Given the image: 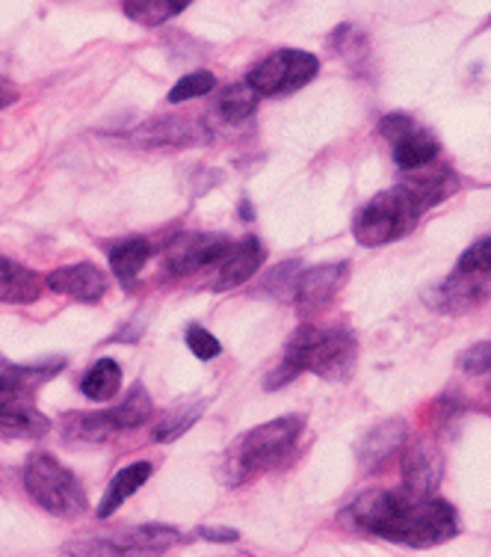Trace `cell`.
I'll return each mask as SVG.
<instances>
[{"instance_id": "6da1fadb", "label": "cell", "mask_w": 491, "mask_h": 557, "mask_svg": "<svg viewBox=\"0 0 491 557\" xmlns=\"http://www.w3.org/2000/svg\"><path fill=\"white\" fill-rule=\"evenodd\" d=\"M350 525L388 543L412 548H436L459 534V513L438 495L400 490H367L347 507Z\"/></svg>"}, {"instance_id": "7a4b0ae2", "label": "cell", "mask_w": 491, "mask_h": 557, "mask_svg": "<svg viewBox=\"0 0 491 557\" xmlns=\"http://www.w3.org/2000/svg\"><path fill=\"white\" fill-rule=\"evenodd\" d=\"M65 368V359L18 364L0 356V436L3 440H39L51 421L36 407V392Z\"/></svg>"}, {"instance_id": "3957f363", "label": "cell", "mask_w": 491, "mask_h": 557, "mask_svg": "<svg viewBox=\"0 0 491 557\" xmlns=\"http://www.w3.org/2000/svg\"><path fill=\"white\" fill-rule=\"evenodd\" d=\"M281 362L290 364L297 374L311 371L326 383H347L353 380L358 364V338L347 326L302 323L288 338Z\"/></svg>"}, {"instance_id": "277c9868", "label": "cell", "mask_w": 491, "mask_h": 557, "mask_svg": "<svg viewBox=\"0 0 491 557\" xmlns=\"http://www.w3.org/2000/svg\"><path fill=\"white\" fill-rule=\"evenodd\" d=\"M302 428H305L302 416H281L243 433L235 442V448L225 454V481L240 486L243 481L276 469L278 462H285L293 454Z\"/></svg>"}, {"instance_id": "5b68a950", "label": "cell", "mask_w": 491, "mask_h": 557, "mask_svg": "<svg viewBox=\"0 0 491 557\" xmlns=\"http://www.w3.org/2000/svg\"><path fill=\"white\" fill-rule=\"evenodd\" d=\"M424 214H427L424 202L403 182L391 190L376 194L370 202H364V208L353 220V237L362 247H385V244H394L400 237L412 235Z\"/></svg>"}, {"instance_id": "8992f818", "label": "cell", "mask_w": 491, "mask_h": 557, "mask_svg": "<svg viewBox=\"0 0 491 557\" xmlns=\"http://www.w3.org/2000/svg\"><path fill=\"white\" fill-rule=\"evenodd\" d=\"M24 490L45 513L56 516V519H77L89 510L80 478L51 454H33L27 460Z\"/></svg>"}, {"instance_id": "52a82bcc", "label": "cell", "mask_w": 491, "mask_h": 557, "mask_svg": "<svg viewBox=\"0 0 491 557\" xmlns=\"http://www.w3.org/2000/svg\"><path fill=\"white\" fill-rule=\"evenodd\" d=\"M181 534L169 525L118 528L110 534L80 536L65 546V557H158L169 552Z\"/></svg>"}, {"instance_id": "ba28073f", "label": "cell", "mask_w": 491, "mask_h": 557, "mask_svg": "<svg viewBox=\"0 0 491 557\" xmlns=\"http://www.w3.org/2000/svg\"><path fill=\"white\" fill-rule=\"evenodd\" d=\"M151 416H154V400L146 392V386L137 383L128 392V397L113 409H104V412H72V416L65 418L63 430L68 440L108 442L116 433L142 428L146 421H151Z\"/></svg>"}, {"instance_id": "9c48e42d", "label": "cell", "mask_w": 491, "mask_h": 557, "mask_svg": "<svg viewBox=\"0 0 491 557\" xmlns=\"http://www.w3.org/2000/svg\"><path fill=\"white\" fill-rule=\"evenodd\" d=\"M320 75V60L300 48H281L276 54L264 57L249 72L246 84L255 89L257 96H290L302 86H309Z\"/></svg>"}, {"instance_id": "30bf717a", "label": "cell", "mask_w": 491, "mask_h": 557, "mask_svg": "<svg viewBox=\"0 0 491 557\" xmlns=\"http://www.w3.org/2000/svg\"><path fill=\"white\" fill-rule=\"evenodd\" d=\"M491 300V273H450L438 285L424 290V302L438 314L459 318Z\"/></svg>"}, {"instance_id": "8fae6325", "label": "cell", "mask_w": 491, "mask_h": 557, "mask_svg": "<svg viewBox=\"0 0 491 557\" xmlns=\"http://www.w3.org/2000/svg\"><path fill=\"white\" fill-rule=\"evenodd\" d=\"M350 278V261H329V264H317V268L305 270L297 276V290H293V302L302 318H317L329 309L335 297Z\"/></svg>"}, {"instance_id": "7c38bea8", "label": "cell", "mask_w": 491, "mask_h": 557, "mask_svg": "<svg viewBox=\"0 0 491 557\" xmlns=\"http://www.w3.org/2000/svg\"><path fill=\"white\" fill-rule=\"evenodd\" d=\"M400 472H403V486L408 493L436 495L438 483L444 478V457L432 440L408 442Z\"/></svg>"}, {"instance_id": "4fadbf2b", "label": "cell", "mask_w": 491, "mask_h": 557, "mask_svg": "<svg viewBox=\"0 0 491 557\" xmlns=\"http://www.w3.org/2000/svg\"><path fill=\"white\" fill-rule=\"evenodd\" d=\"M231 249V240L225 235H190L184 237L181 244H175L169 252V270L178 273V276H187V273H199V270L219 268V261L228 256Z\"/></svg>"}, {"instance_id": "5bb4252c", "label": "cell", "mask_w": 491, "mask_h": 557, "mask_svg": "<svg viewBox=\"0 0 491 557\" xmlns=\"http://www.w3.org/2000/svg\"><path fill=\"white\" fill-rule=\"evenodd\" d=\"M408 442V424L403 418H388L382 424H376L364 433L358 442V466L364 472H379L385 462L394 460Z\"/></svg>"}, {"instance_id": "9a60e30c", "label": "cell", "mask_w": 491, "mask_h": 557, "mask_svg": "<svg viewBox=\"0 0 491 557\" xmlns=\"http://www.w3.org/2000/svg\"><path fill=\"white\" fill-rule=\"evenodd\" d=\"M45 288H51L54 294H65L72 300L80 302H98L108 294L110 282L104 270H98L96 264H68L54 273L45 276Z\"/></svg>"}, {"instance_id": "2e32d148", "label": "cell", "mask_w": 491, "mask_h": 557, "mask_svg": "<svg viewBox=\"0 0 491 557\" xmlns=\"http://www.w3.org/2000/svg\"><path fill=\"white\" fill-rule=\"evenodd\" d=\"M264 258H267L264 244H261L255 235H249L243 237V240L231 244L228 256H225L223 261H219V268H216L214 290H231L246 285V282L261 270Z\"/></svg>"}, {"instance_id": "e0dca14e", "label": "cell", "mask_w": 491, "mask_h": 557, "mask_svg": "<svg viewBox=\"0 0 491 557\" xmlns=\"http://www.w3.org/2000/svg\"><path fill=\"white\" fill-rule=\"evenodd\" d=\"M45 278L39 273H33L30 268H24L12 258L0 256V302L10 306H27L42 297Z\"/></svg>"}, {"instance_id": "ac0fdd59", "label": "cell", "mask_w": 491, "mask_h": 557, "mask_svg": "<svg viewBox=\"0 0 491 557\" xmlns=\"http://www.w3.org/2000/svg\"><path fill=\"white\" fill-rule=\"evenodd\" d=\"M151 474H154V466H151L149 460H137L130 462V466H125V469H118V472L113 474V481H110L108 493H104V498L98 504V519H110V516L116 513L118 507L128 502L130 495L139 493V486L149 483Z\"/></svg>"}, {"instance_id": "d6986e66", "label": "cell", "mask_w": 491, "mask_h": 557, "mask_svg": "<svg viewBox=\"0 0 491 557\" xmlns=\"http://www.w3.org/2000/svg\"><path fill=\"white\" fill-rule=\"evenodd\" d=\"M110 258V273L118 278L122 288H134L137 285L139 273L149 264L151 258V244L146 237H125L108 249Z\"/></svg>"}, {"instance_id": "ffe728a7", "label": "cell", "mask_w": 491, "mask_h": 557, "mask_svg": "<svg viewBox=\"0 0 491 557\" xmlns=\"http://www.w3.org/2000/svg\"><path fill=\"white\" fill-rule=\"evenodd\" d=\"M438 151H441V143L436 139V134L415 125L406 137H400L394 143V163L400 170L420 172L436 163Z\"/></svg>"}, {"instance_id": "44dd1931", "label": "cell", "mask_w": 491, "mask_h": 557, "mask_svg": "<svg viewBox=\"0 0 491 557\" xmlns=\"http://www.w3.org/2000/svg\"><path fill=\"white\" fill-rule=\"evenodd\" d=\"M408 187L415 190V196L424 202V208H436L441 205L444 199L459 190V175L450 170V166H436V170L429 172H417L415 178H408Z\"/></svg>"}, {"instance_id": "7402d4cb", "label": "cell", "mask_w": 491, "mask_h": 557, "mask_svg": "<svg viewBox=\"0 0 491 557\" xmlns=\"http://www.w3.org/2000/svg\"><path fill=\"white\" fill-rule=\"evenodd\" d=\"M331 48L347 60V65L353 69L355 75L367 77L370 65H374V54H370V42H367V33H362L353 24H343L338 30L331 33Z\"/></svg>"}, {"instance_id": "603a6c76", "label": "cell", "mask_w": 491, "mask_h": 557, "mask_svg": "<svg viewBox=\"0 0 491 557\" xmlns=\"http://www.w3.org/2000/svg\"><path fill=\"white\" fill-rule=\"evenodd\" d=\"M80 392L96 404L113 400L122 392V368L116 359H98L80 380Z\"/></svg>"}, {"instance_id": "cb8c5ba5", "label": "cell", "mask_w": 491, "mask_h": 557, "mask_svg": "<svg viewBox=\"0 0 491 557\" xmlns=\"http://www.w3.org/2000/svg\"><path fill=\"white\" fill-rule=\"evenodd\" d=\"M257 98L261 96H257L255 89L246 84V81L225 86L223 96L216 101V113H219L228 125H240V122H246V119L255 113Z\"/></svg>"}, {"instance_id": "d4e9b609", "label": "cell", "mask_w": 491, "mask_h": 557, "mask_svg": "<svg viewBox=\"0 0 491 557\" xmlns=\"http://www.w3.org/2000/svg\"><path fill=\"white\" fill-rule=\"evenodd\" d=\"M204 412V404L202 400H190V404H178L175 409H169L166 416H161V421L154 424V442H161V445H166V442H175L181 440L184 433L202 418Z\"/></svg>"}, {"instance_id": "484cf974", "label": "cell", "mask_w": 491, "mask_h": 557, "mask_svg": "<svg viewBox=\"0 0 491 557\" xmlns=\"http://www.w3.org/2000/svg\"><path fill=\"white\" fill-rule=\"evenodd\" d=\"M122 10L130 22L142 24V27H158L187 10V0H128Z\"/></svg>"}, {"instance_id": "4316f807", "label": "cell", "mask_w": 491, "mask_h": 557, "mask_svg": "<svg viewBox=\"0 0 491 557\" xmlns=\"http://www.w3.org/2000/svg\"><path fill=\"white\" fill-rule=\"evenodd\" d=\"M216 89V77L211 72H190L184 75L178 84L169 89V104H184V101H192V98H202L207 92Z\"/></svg>"}, {"instance_id": "83f0119b", "label": "cell", "mask_w": 491, "mask_h": 557, "mask_svg": "<svg viewBox=\"0 0 491 557\" xmlns=\"http://www.w3.org/2000/svg\"><path fill=\"white\" fill-rule=\"evenodd\" d=\"M456 273H491V235L474 240L456 261Z\"/></svg>"}, {"instance_id": "f1b7e54d", "label": "cell", "mask_w": 491, "mask_h": 557, "mask_svg": "<svg viewBox=\"0 0 491 557\" xmlns=\"http://www.w3.org/2000/svg\"><path fill=\"white\" fill-rule=\"evenodd\" d=\"M187 347H190V354L196 356V359H202V362H211V359H216V356L223 354V344L216 342V335L207 333L199 323L187 326Z\"/></svg>"}, {"instance_id": "f546056e", "label": "cell", "mask_w": 491, "mask_h": 557, "mask_svg": "<svg viewBox=\"0 0 491 557\" xmlns=\"http://www.w3.org/2000/svg\"><path fill=\"white\" fill-rule=\"evenodd\" d=\"M456 362L465 374H491V342L470 344L468 350H462Z\"/></svg>"}, {"instance_id": "4dcf8cb0", "label": "cell", "mask_w": 491, "mask_h": 557, "mask_svg": "<svg viewBox=\"0 0 491 557\" xmlns=\"http://www.w3.org/2000/svg\"><path fill=\"white\" fill-rule=\"evenodd\" d=\"M412 128H415V119L406 116V113H388V116L379 122V134H382L391 146H394L400 137H406Z\"/></svg>"}, {"instance_id": "1f68e13d", "label": "cell", "mask_w": 491, "mask_h": 557, "mask_svg": "<svg viewBox=\"0 0 491 557\" xmlns=\"http://www.w3.org/2000/svg\"><path fill=\"white\" fill-rule=\"evenodd\" d=\"M199 536L211 540V543H237L240 540L235 528H199Z\"/></svg>"}, {"instance_id": "d6a6232c", "label": "cell", "mask_w": 491, "mask_h": 557, "mask_svg": "<svg viewBox=\"0 0 491 557\" xmlns=\"http://www.w3.org/2000/svg\"><path fill=\"white\" fill-rule=\"evenodd\" d=\"M15 98H18V96H15V89H12V86H7V84H3V81H0V110L10 108V104H12V101H15Z\"/></svg>"}]
</instances>
